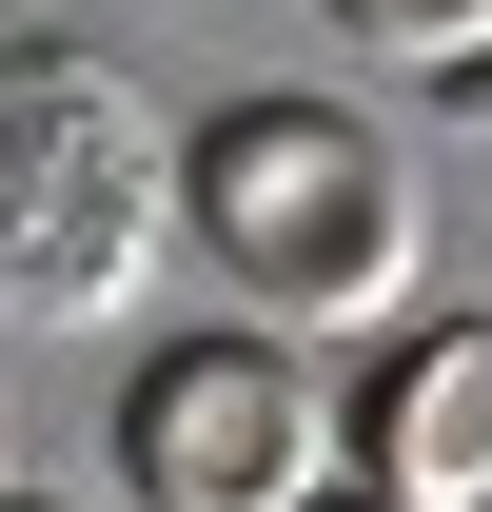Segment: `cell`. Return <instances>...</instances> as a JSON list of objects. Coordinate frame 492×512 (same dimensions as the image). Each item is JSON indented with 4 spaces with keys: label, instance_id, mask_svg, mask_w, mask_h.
<instances>
[{
    "label": "cell",
    "instance_id": "6da1fadb",
    "mask_svg": "<svg viewBox=\"0 0 492 512\" xmlns=\"http://www.w3.org/2000/svg\"><path fill=\"white\" fill-rule=\"evenodd\" d=\"M178 237L256 335H394L414 316V158L355 99H217L178 138Z\"/></svg>",
    "mask_w": 492,
    "mask_h": 512
},
{
    "label": "cell",
    "instance_id": "7a4b0ae2",
    "mask_svg": "<svg viewBox=\"0 0 492 512\" xmlns=\"http://www.w3.org/2000/svg\"><path fill=\"white\" fill-rule=\"evenodd\" d=\"M178 237V138L99 40H20L0 60V316H119Z\"/></svg>",
    "mask_w": 492,
    "mask_h": 512
},
{
    "label": "cell",
    "instance_id": "3957f363",
    "mask_svg": "<svg viewBox=\"0 0 492 512\" xmlns=\"http://www.w3.org/2000/svg\"><path fill=\"white\" fill-rule=\"evenodd\" d=\"M119 493L138 512H296V493H335V375L296 335H256V316L158 335L119 375Z\"/></svg>",
    "mask_w": 492,
    "mask_h": 512
},
{
    "label": "cell",
    "instance_id": "277c9868",
    "mask_svg": "<svg viewBox=\"0 0 492 512\" xmlns=\"http://www.w3.org/2000/svg\"><path fill=\"white\" fill-rule=\"evenodd\" d=\"M335 473L394 512H473L492 493V316H394L335 394Z\"/></svg>",
    "mask_w": 492,
    "mask_h": 512
},
{
    "label": "cell",
    "instance_id": "5b68a950",
    "mask_svg": "<svg viewBox=\"0 0 492 512\" xmlns=\"http://www.w3.org/2000/svg\"><path fill=\"white\" fill-rule=\"evenodd\" d=\"M355 60H394V79H453V60H492V0H315Z\"/></svg>",
    "mask_w": 492,
    "mask_h": 512
},
{
    "label": "cell",
    "instance_id": "8992f818",
    "mask_svg": "<svg viewBox=\"0 0 492 512\" xmlns=\"http://www.w3.org/2000/svg\"><path fill=\"white\" fill-rule=\"evenodd\" d=\"M433 99H453V119H492V60H453V79H433Z\"/></svg>",
    "mask_w": 492,
    "mask_h": 512
},
{
    "label": "cell",
    "instance_id": "52a82bcc",
    "mask_svg": "<svg viewBox=\"0 0 492 512\" xmlns=\"http://www.w3.org/2000/svg\"><path fill=\"white\" fill-rule=\"evenodd\" d=\"M296 512H394V493H355V473H335V493H296Z\"/></svg>",
    "mask_w": 492,
    "mask_h": 512
},
{
    "label": "cell",
    "instance_id": "ba28073f",
    "mask_svg": "<svg viewBox=\"0 0 492 512\" xmlns=\"http://www.w3.org/2000/svg\"><path fill=\"white\" fill-rule=\"evenodd\" d=\"M0 512H60V493H0Z\"/></svg>",
    "mask_w": 492,
    "mask_h": 512
},
{
    "label": "cell",
    "instance_id": "9c48e42d",
    "mask_svg": "<svg viewBox=\"0 0 492 512\" xmlns=\"http://www.w3.org/2000/svg\"><path fill=\"white\" fill-rule=\"evenodd\" d=\"M473 512H492V493H473Z\"/></svg>",
    "mask_w": 492,
    "mask_h": 512
}]
</instances>
